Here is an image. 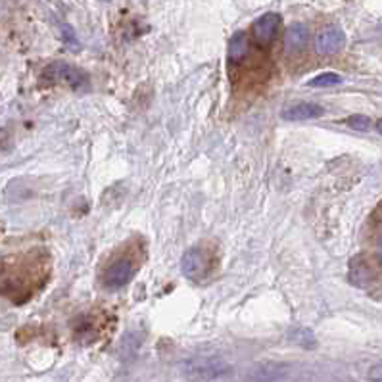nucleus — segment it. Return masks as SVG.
Segmentation results:
<instances>
[{
    "label": "nucleus",
    "instance_id": "nucleus-1",
    "mask_svg": "<svg viewBox=\"0 0 382 382\" xmlns=\"http://www.w3.org/2000/svg\"><path fill=\"white\" fill-rule=\"evenodd\" d=\"M184 375L189 378H200V381H208V378H215L221 373H225L229 365H227L221 357H194L191 362L184 363Z\"/></svg>",
    "mask_w": 382,
    "mask_h": 382
},
{
    "label": "nucleus",
    "instance_id": "nucleus-2",
    "mask_svg": "<svg viewBox=\"0 0 382 382\" xmlns=\"http://www.w3.org/2000/svg\"><path fill=\"white\" fill-rule=\"evenodd\" d=\"M210 269V258L202 248H191L181 258V271L186 279L202 280L205 279Z\"/></svg>",
    "mask_w": 382,
    "mask_h": 382
},
{
    "label": "nucleus",
    "instance_id": "nucleus-3",
    "mask_svg": "<svg viewBox=\"0 0 382 382\" xmlns=\"http://www.w3.org/2000/svg\"><path fill=\"white\" fill-rule=\"evenodd\" d=\"M42 77L48 79V81H61L68 83L69 87L73 89H81L87 85V76L79 71L73 66L69 64H61V61H56V64H50L44 71H42Z\"/></svg>",
    "mask_w": 382,
    "mask_h": 382
},
{
    "label": "nucleus",
    "instance_id": "nucleus-4",
    "mask_svg": "<svg viewBox=\"0 0 382 382\" xmlns=\"http://www.w3.org/2000/svg\"><path fill=\"white\" fill-rule=\"evenodd\" d=\"M280 28V16L275 12L263 14L260 20L253 21L252 25V37L253 41L258 42L260 47H269L275 41V37L279 33Z\"/></svg>",
    "mask_w": 382,
    "mask_h": 382
},
{
    "label": "nucleus",
    "instance_id": "nucleus-5",
    "mask_svg": "<svg viewBox=\"0 0 382 382\" xmlns=\"http://www.w3.org/2000/svg\"><path fill=\"white\" fill-rule=\"evenodd\" d=\"M133 275H135V261L131 258H119L108 267V271L104 275V285L112 290H117L125 287Z\"/></svg>",
    "mask_w": 382,
    "mask_h": 382
},
{
    "label": "nucleus",
    "instance_id": "nucleus-6",
    "mask_svg": "<svg viewBox=\"0 0 382 382\" xmlns=\"http://www.w3.org/2000/svg\"><path fill=\"white\" fill-rule=\"evenodd\" d=\"M344 42H346V37H344L342 29L327 28L317 35V39H315V50L323 56L335 54V52H338V50L344 47Z\"/></svg>",
    "mask_w": 382,
    "mask_h": 382
},
{
    "label": "nucleus",
    "instance_id": "nucleus-7",
    "mask_svg": "<svg viewBox=\"0 0 382 382\" xmlns=\"http://www.w3.org/2000/svg\"><path fill=\"white\" fill-rule=\"evenodd\" d=\"M323 114H325V109H323L319 104L300 102L285 109V112L280 114V117L287 119V121H309V119L321 117Z\"/></svg>",
    "mask_w": 382,
    "mask_h": 382
},
{
    "label": "nucleus",
    "instance_id": "nucleus-8",
    "mask_svg": "<svg viewBox=\"0 0 382 382\" xmlns=\"http://www.w3.org/2000/svg\"><path fill=\"white\" fill-rule=\"evenodd\" d=\"M307 41H309V31H307L304 23H294L285 33V48H287V52H300L302 48H306Z\"/></svg>",
    "mask_w": 382,
    "mask_h": 382
},
{
    "label": "nucleus",
    "instance_id": "nucleus-9",
    "mask_svg": "<svg viewBox=\"0 0 382 382\" xmlns=\"http://www.w3.org/2000/svg\"><path fill=\"white\" fill-rule=\"evenodd\" d=\"M250 52V41H248V35L246 33H237L229 42V60L232 64H240L244 60L246 56Z\"/></svg>",
    "mask_w": 382,
    "mask_h": 382
},
{
    "label": "nucleus",
    "instance_id": "nucleus-10",
    "mask_svg": "<svg viewBox=\"0 0 382 382\" xmlns=\"http://www.w3.org/2000/svg\"><path fill=\"white\" fill-rule=\"evenodd\" d=\"M342 77L338 73H333V71H328V73H321V76H317L315 79L307 83L309 87H335V85H340Z\"/></svg>",
    "mask_w": 382,
    "mask_h": 382
},
{
    "label": "nucleus",
    "instance_id": "nucleus-11",
    "mask_svg": "<svg viewBox=\"0 0 382 382\" xmlns=\"http://www.w3.org/2000/svg\"><path fill=\"white\" fill-rule=\"evenodd\" d=\"M346 125L352 127V129L357 131H367L371 127V119L367 116H350L346 119Z\"/></svg>",
    "mask_w": 382,
    "mask_h": 382
},
{
    "label": "nucleus",
    "instance_id": "nucleus-12",
    "mask_svg": "<svg viewBox=\"0 0 382 382\" xmlns=\"http://www.w3.org/2000/svg\"><path fill=\"white\" fill-rule=\"evenodd\" d=\"M369 378H371V381L382 382V363H378L375 367H371V371H369Z\"/></svg>",
    "mask_w": 382,
    "mask_h": 382
},
{
    "label": "nucleus",
    "instance_id": "nucleus-13",
    "mask_svg": "<svg viewBox=\"0 0 382 382\" xmlns=\"http://www.w3.org/2000/svg\"><path fill=\"white\" fill-rule=\"evenodd\" d=\"M376 256H378V260L382 261V240L378 242V248H376Z\"/></svg>",
    "mask_w": 382,
    "mask_h": 382
},
{
    "label": "nucleus",
    "instance_id": "nucleus-14",
    "mask_svg": "<svg viewBox=\"0 0 382 382\" xmlns=\"http://www.w3.org/2000/svg\"><path fill=\"white\" fill-rule=\"evenodd\" d=\"M376 131H378V133L382 135V119H378V121H376Z\"/></svg>",
    "mask_w": 382,
    "mask_h": 382
}]
</instances>
